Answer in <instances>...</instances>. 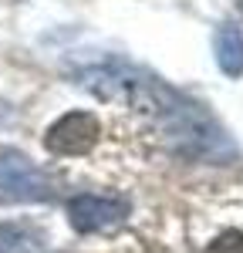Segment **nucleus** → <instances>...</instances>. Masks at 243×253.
Listing matches in <instances>:
<instances>
[{"label":"nucleus","instance_id":"f257e3e1","mask_svg":"<svg viewBox=\"0 0 243 253\" xmlns=\"http://www.w3.org/2000/svg\"><path fill=\"white\" fill-rule=\"evenodd\" d=\"M81 84L108 101H122L132 112L152 118L162 138L169 142V149L179 156L200 159V162L237 159V145L202 112V105H196L193 98H186L176 88H169L165 81L139 71L135 64H125V61L98 64L81 75Z\"/></svg>","mask_w":243,"mask_h":253},{"label":"nucleus","instance_id":"f03ea898","mask_svg":"<svg viewBox=\"0 0 243 253\" xmlns=\"http://www.w3.org/2000/svg\"><path fill=\"white\" fill-rule=\"evenodd\" d=\"M58 193V175L38 166L20 149L0 152V203H44Z\"/></svg>","mask_w":243,"mask_h":253},{"label":"nucleus","instance_id":"7ed1b4c3","mask_svg":"<svg viewBox=\"0 0 243 253\" xmlns=\"http://www.w3.org/2000/svg\"><path fill=\"white\" fill-rule=\"evenodd\" d=\"M68 223L75 226V233H105V230H115L122 226L128 213H132V203L125 196H112V193H78L68 199Z\"/></svg>","mask_w":243,"mask_h":253},{"label":"nucleus","instance_id":"20e7f679","mask_svg":"<svg viewBox=\"0 0 243 253\" xmlns=\"http://www.w3.org/2000/svg\"><path fill=\"white\" fill-rule=\"evenodd\" d=\"M98 138H101L98 118L91 115V112H84V108H78V112H64L61 118H54L47 125L44 149L58 159H75V156L91 152L98 145Z\"/></svg>","mask_w":243,"mask_h":253},{"label":"nucleus","instance_id":"39448f33","mask_svg":"<svg viewBox=\"0 0 243 253\" xmlns=\"http://www.w3.org/2000/svg\"><path fill=\"white\" fill-rule=\"evenodd\" d=\"M213 54H216V64H220V71L226 78H243V31L233 24V20H226L216 27V34H213Z\"/></svg>","mask_w":243,"mask_h":253},{"label":"nucleus","instance_id":"423d86ee","mask_svg":"<svg viewBox=\"0 0 243 253\" xmlns=\"http://www.w3.org/2000/svg\"><path fill=\"white\" fill-rule=\"evenodd\" d=\"M44 250V230L34 223L7 219L0 223V253H40Z\"/></svg>","mask_w":243,"mask_h":253},{"label":"nucleus","instance_id":"0eeeda50","mask_svg":"<svg viewBox=\"0 0 243 253\" xmlns=\"http://www.w3.org/2000/svg\"><path fill=\"white\" fill-rule=\"evenodd\" d=\"M206 253H243V230H223L206 247Z\"/></svg>","mask_w":243,"mask_h":253},{"label":"nucleus","instance_id":"6e6552de","mask_svg":"<svg viewBox=\"0 0 243 253\" xmlns=\"http://www.w3.org/2000/svg\"><path fill=\"white\" fill-rule=\"evenodd\" d=\"M10 118H14V108H10L7 101H0V128H3V125H7Z\"/></svg>","mask_w":243,"mask_h":253},{"label":"nucleus","instance_id":"1a4fd4ad","mask_svg":"<svg viewBox=\"0 0 243 253\" xmlns=\"http://www.w3.org/2000/svg\"><path fill=\"white\" fill-rule=\"evenodd\" d=\"M237 10H240V14H243V0H237Z\"/></svg>","mask_w":243,"mask_h":253}]
</instances>
